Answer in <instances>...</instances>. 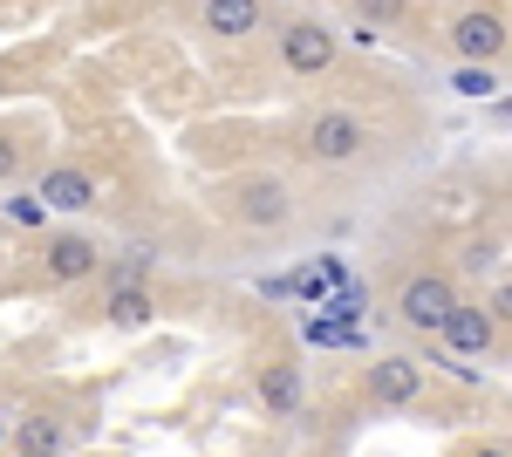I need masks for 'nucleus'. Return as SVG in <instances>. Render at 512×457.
Instances as JSON below:
<instances>
[{
    "label": "nucleus",
    "instance_id": "a211bd4d",
    "mask_svg": "<svg viewBox=\"0 0 512 457\" xmlns=\"http://www.w3.org/2000/svg\"><path fill=\"white\" fill-rule=\"evenodd\" d=\"M472 457H506V444H485V451H472Z\"/></svg>",
    "mask_w": 512,
    "mask_h": 457
},
{
    "label": "nucleus",
    "instance_id": "9d476101",
    "mask_svg": "<svg viewBox=\"0 0 512 457\" xmlns=\"http://www.w3.org/2000/svg\"><path fill=\"white\" fill-rule=\"evenodd\" d=\"M69 444H76V430H69L62 417H48V410H41V417L21 423V437H14V457H62Z\"/></svg>",
    "mask_w": 512,
    "mask_h": 457
},
{
    "label": "nucleus",
    "instance_id": "20e7f679",
    "mask_svg": "<svg viewBox=\"0 0 512 457\" xmlns=\"http://www.w3.org/2000/svg\"><path fill=\"white\" fill-rule=\"evenodd\" d=\"M451 48H458L472 69H492V62L506 55V14H499V7H465V14L451 21Z\"/></svg>",
    "mask_w": 512,
    "mask_h": 457
},
{
    "label": "nucleus",
    "instance_id": "ddd939ff",
    "mask_svg": "<svg viewBox=\"0 0 512 457\" xmlns=\"http://www.w3.org/2000/svg\"><path fill=\"white\" fill-rule=\"evenodd\" d=\"M103 314H110V328H144V321L158 314V301H151L144 287H110V301H103Z\"/></svg>",
    "mask_w": 512,
    "mask_h": 457
},
{
    "label": "nucleus",
    "instance_id": "f257e3e1",
    "mask_svg": "<svg viewBox=\"0 0 512 457\" xmlns=\"http://www.w3.org/2000/svg\"><path fill=\"white\" fill-rule=\"evenodd\" d=\"M451 307H458V287H451L444 273H410V280H403V294H396V321H403V328H417V335H437Z\"/></svg>",
    "mask_w": 512,
    "mask_h": 457
},
{
    "label": "nucleus",
    "instance_id": "1a4fd4ad",
    "mask_svg": "<svg viewBox=\"0 0 512 457\" xmlns=\"http://www.w3.org/2000/svg\"><path fill=\"white\" fill-rule=\"evenodd\" d=\"M41 198H48L55 212H89V205H96V178L76 171V164H55V171H41Z\"/></svg>",
    "mask_w": 512,
    "mask_h": 457
},
{
    "label": "nucleus",
    "instance_id": "6e6552de",
    "mask_svg": "<svg viewBox=\"0 0 512 457\" xmlns=\"http://www.w3.org/2000/svg\"><path fill=\"white\" fill-rule=\"evenodd\" d=\"M239 219L246 226H287L294 219V198L280 178H253V185H239Z\"/></svg>",
    "mask_w": 512,
    "mask_h": 457
},
{
    "label": "nucleus",
    "instance_id": "f03ea898",
    "mask_svg": "<svg viewBox=\"0 0 512 457\" xmlns=\"http://www.w3.org/2000/svg\"><path fill=\"white\" fill-rule=\"evenodd\" d=\"M369 144H376V137H369V123L355 110H321L315 123H308V157H315V164H349V157H362Z\"/></svg>",
    "mask_w": 512,
    "mask_h": 457
},
{
    "label": "nucleus",
    "instance_id": "2eb2a0df",
    "mask_svg": "<svg viewBox=\"0 0 512 457\" xmlns=\"http://www.w3.org/2000/svg\"><path fill=\"white\" fill-rule=\"evenodd\" d=\"M451 89H458V96H485V89H492V69H472V62H465Z\"/></svg>",
    "mask_w": 512,
    "mask_h": 457
},
{
    "label": "nucleus",
    "instance_id": "dca6fc26",
    "mask_svg": "<svg viewBox=\"0 0 512 457\" xmlns=\"http://www.w3.org/2000/svg\"><path fill=\"white\" fill-rule=\"evenodd\" d=\"M485 314H492V321H499V328H506V321H512V294H506V280H499V287H492V307H485Z\"/></svg>",
    "mask_w": 512,
    "mask_h": 457
},
{
    "label": "nucleus",
    "instance_id": "9b49d317",
    "mask_svg": "<svg viewBox=\"0 0 512 457\" xmlns=\"http://www.w3.org/2000/svg\"><path fill=\"white\" fill-rule=\"evenodd\" d=\"M260 403H267V417H294L301 410V362H267L260 369Z\"/></svg>",
    "mask_w": 512,
    "mask_h": 457
},
{
    "label": "nucleus",
    "instance_id": "7ed1b4c3",
    "mask_svg": "<svg viewBox=\"0 0 512 457\" xmlns=\"http://www.w3.org/2000/svg\"><path fill=\"white\" fill-rule=\"evenodd\" d=\"M335 28L328 21H287L280 28V62L294 69V76H328L335 69Z\"/></svg>",
    "mask_w": 512,
    "mask_h": 457
},
{
    "label": "nucleus",
    "instance_id": "39448f33",
    "mask_svg": "<svg viewBox=\"0 0 512 457\" xmlns=\"http://www.w3.org/2000/svg\"><path fill=\"white\" fill-rule=\"evenodd\" d=\"M369 396L390 403V410L417 403V396H424V362H417V355H376V362H369Z\"/></svg>",
    "mask_w": 512,
    "mask_h": 457
},
{
    "label": "nucleus",
    "instance_id": "0eeeda50",
    "mask_svg": "<svg viewBox=\"0 0 512 457\" xmlns=\"http://www.w3.org/2000/svg\"><path fill=\"white\" fill-rule=\"evenodd\" d=\"M48 280L55 287H69V280H89V273L103 267V246L96 239H82V232H62V239H48Z\"/></svg>",
    "mask_w": 512,
    "mask_h": 457
},
{
    "label": "nucleus",
    "instance_id": "4468645a",
    "mask_svg": "<svg viewBox=\"0 0 512 457\" xmlns=\"http://www.w3.org/2000/svg\"><path fill=\"white\" fill-rule=\"evenodd\" d=\"M355 14L369 28H390V21H403V0H355Z\"/></svg>",
    "mask_w": 512,
    "mask_h": 457
},
{
    "label": "nucleus",
    "instance_id": "423d86ee",
    "mask_svg": "<svg viewBox=\"0 0 512 457\" xmlns=\"http://www.w3.org/2000/svg\"><path fill=\"white\" fill-rule=\"evenodd\" d=\"M437 335H444V348H451V355H492V348H499V321H492V314H485V307H451V314H444V328H437Z\"/></svg>",
    "mask_w": 512,
    "mask_h": 457
},
{
    "label": "nucleus",
    "instance_id": "f3484780",
    "mask_svg": "<svg viewBox=\"0 0 512 457\" xmlns=\"http://www.w3.org/2000/svg\"><path fill=\"white\" fill-rule=\"evenodd\" d=\"M14 171H21V144H7V137H0V185H7Z\"/></svg>",
    "mask_w": 512,
    "mask_h": 457
},
{
    "label": "nucleus",
    "instance_id": "f8f14e48",
    "mask_svg": "<svg viewBox=\"0 0 512 457\" xmlns=\"http://www.w3.org/2000/svg\"><path fill=\"white\" fill-rule=\"evenodd\" d=\"M205 35L219 41L260 35V0H205Z\"/></svg>",
    "mask_w": 512,
    "mask_h": 457
}]
</instances>
